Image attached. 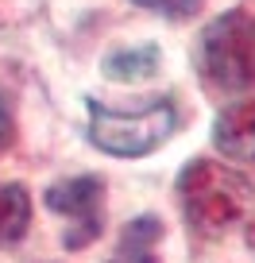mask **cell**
I'll return each instance as SVG.
<instances>
[{"mask_svg": "<svg viewBox=\"0 0 255 263\" xmlns=\"http://www.w3.org/2000/svg\"><path fill=\"white\" fill-rule=\"evenodd\" d=\"M159 240H163V221L159 217H135V221L124 224V236L108 263H159L155 255Z\"/></svg>", "mask_w": 255, "mask_h": 263, "instance_id": "8992f818", "label": "cell"}, {"mask_svg": "<svg viewBox=\"0 0 255 263\" xmlns=\"http://www.w3.org/2000/svg\"><path fill=\"white\" fill-rule=\"evenodd\" d=\"M201 74L228 93H244L255 85V16L224 12L201 35Z\"/></svg>", "mask_w": 255, "mask_h": 263, "instance_id": "3957f363", "label": "cell"}, {"mask_svg": "<svg viewBox=\"0 0 255 263\" xmlns=\"http://www.w3.org/2000/svg\"><path fill=\"white\" fill-rule=\"evenodd\" d=\"M12 140H16V120H12L8 97L0 93V151H4V147H12Z\"/></svg>", "mask_w": 255, "mask_h": 263, "instance_id": "30bf717a", "label": "cell"}, {"mask_svg": "<svg viewBox=\"0 0 255 263\" xmlns=\"http://www.w3.org/2000/svg\"><path fill=\"white\" fill-rule=\"evenodd\" d=\"M159 66V47L155 43H140V47H124L116 54L105 58V74L116 78V82H140V78H151Z\"/></svg>", "mask_w": 255, "mask_h": 263, "instance_id": "ba28073f", "label": "cell"}, {"mask_svg": "<svg viewBox=\"0 0 255 263\" xmlns=\"http://www.w3.org/2000/svg\"><path fill=\"white\" fill-rule=\"evenodd\" d=\"M132 4H140V8H147V12H159V16H166V20H189V16L201 12L205 0H132Z\"/></svg>", "mask_w": 255, "mask_h": 263, "instance_id": "9c48e42d", "label": "cell"}, {"mask_svg": "<svg viewBox=\"0 0 255 263\" xmlns=\"http://www.w3.org/2000/svg\"><path fill=\"white\" fill-rule=\"evenodd\" d=\"M213 143L236 163H255V97L228 105L213 124Z\"/></svg>", "mask_w": 255, "mask_h": 263, "instance_id": "5b68a950", "label": "cell"}, {"mask_svg": "<svg viewBox=\"0 0 255 263\" xmlns=\"http://www.w3.org/2000/svg\"><path fill=\"white\" fill-rule=\"evenodd\" d=\"M251 182L240 171L213 159H193L178 174V201L189 229L201 236H221L240 224L251 209Z\"/></svg>", "mask_w": 255, "mask_h": 263, "instance_id": "6da1fadb", "label": "cell"}, {"mask_svg": "<svg viewBox=\"0 0 255 263\" xmlns=\"http://www.w3.org/2000/svg\"><path fill=\"white\" fill-rule=\"evenodd\" d=\"M178 128V108L170 97H159L143 108L132 112H116L108 105H93L89 108V140L101 151L120 159H140L147 151L163 147Z\"/></svg>", "mask_w": 255, "mask_h": 263, "instance_id": "7a4b0ae2", "label": "cell"}, {"mask_svg": "<svg viewBox=\"0 0 255 263\" xmlns=\"http://www.w3.org/2000/svg\"><path fill=\"white\" fill-rule=\"evenodd\" d=\"M47 205L54 213L70 217V232L62 236V244L70 252H82L105 229V182L93 178V174H82V178H66L54 182L47 190Z\"/></svg>", "mask_w": 255, "mask_h": 263, "instance_id": "277c9868", "label": "cell"}, {"mask_svg": "<svg viewBox=\"0 0 255 263\" xmlns=\"http://www.w3.org/2000/svg\"><path fill=\"white\" fill-rule=\"evenodd\" d=\"M31 224V197L16 182H0V248H12L24 240Z\"/></svg>", "mask_w": 255, "mask_h": 263, "instance_id": "52a82bcc", "label": "cell"}]
</instances>
